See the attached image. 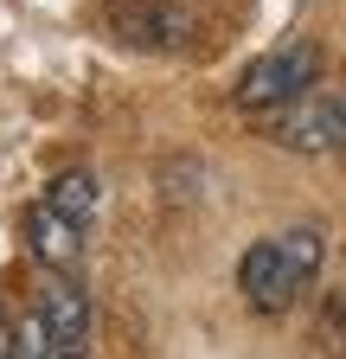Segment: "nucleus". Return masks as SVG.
<instances>
[{
  "label": "nucleus",
  "mask_w": 346,
  "mask_h": 359,
  "mask_svg": "<svg viewBox=\"0 0 346 359\" xmlns=\"http://www.w3.org/2000/svg\"><path fill=\"white\" fill-rule=\"evenodd\" d=\"M314 83H321V45L314 39H295V45L263 52V58L237 77V103L244 109H282L295 97H308Z\"/></svg>",
  "instance_id": "f257e3e1"
},
{
  "label": "nucleus",
  "mask_w": 346,
  "mask_h": 359,
  "mask_svg": "<svg viewBox=\"0 0 346 359\" xmlns=\"http://www.w3.org/2000/svg\"><path fill=\"white\" fill-rule=\"evenodd\" d=\"M276 142L301 154H346V103L333 97H295V109L276 122Z\"/></svg>",
  "instance_id": "f03ea898"
},
{
  "label": "nucleus",
  "mask_w": 346,
  "mask_h": 359,
  "mask_svg": "<svg viewBox=\"0 0 346 359\" xmlns=\"http://www.w3.org/2000/svg\"><path fill=\"white\" fill-rule=\"evenodd\" d=\"M237 289H244V302L256 308V314H282L301 289H295V276H289V263H282V244L270 238V244H250L244 257H237Z\"/></svg>",
  "instance_id": "7ed1b4c3"
},
{
  "label": "nucleus",
  "mask_w": 346,
  "mask_h": 359,
  "mask_svg": "<svg viewBox=\"0 0 346 359\" xmlns=\"http://www.w3.org/2000/svg\"><path fill=\"white\" fill-rule=\"evenodd\" d=\"M39 314H46V327H52L58 353H64V346H83V334H90V295H83L71 276H52V283H46Z\"/></svg>",
  "instance_id": "20e7f679"
},
{
  "label": "nucleus",
  "mask_w": 346,
  "mask_h": 359,
  "mask_svg": "<svg viewBox=\"0 0 346 359\" xmlns=\"http://www.w3.org/2000/svg\"><path fill=\"white\" fill-rule=\"evenodd\" d=\"M83 224H71L64 212H52V205H39V212H26V244H32V257H46V263H58V269H71L77 257H83Z\"/></svg>",
  "instance_id": "39448f33"
},
{
  "label": "nucleus",
  "mask_w": 346,
  "mask_h": 359,
  "mask_svg": "<svg viewBox=\"0 0 346 359\" xmlns=\"http://www.w3.org/2000/svg\"><path fill=\"white\" fill-rule=\"evenodd\" d=\"M46 205H52V212H64L71 224H90V218H97V205H103V187H97L90 173H58L52 187H46Z\"/></svg>",
  "instance_id": "423d86ee"
},
{
  "label": "nucleus",
  "mask_w": 346,
  "mask_h": 359,
  "mask_svg": "<svg viewBox=\"0 0 346 359\" xmlns=\"http://www.w3.org/2000/svg\"><path fill=\"white\" fill-rule=\"evenodd\" d=\"M276 244H282V263H289L295 289H308V283L321 276V257H327V238L314 231V224H295V231H282Z\"/></svg>",
  "instance_id": "0eeeda50"
},
{
  "label": "nucleus",
  "mask_w": 346,
  "mask_h": 359,
  "mask_svg": "<svg viewBox=\"0 0 346 359\" xmlns=\"http://www.w3.org/2000/svg\"><path fill=\"white\" fill-rule=\"evenodd\" d=\"M52 353H58V340L46 327V314H26V321L13 327V359H52Z\"/></svg>",
  "instance_id": "6e6552de"
},
{
  "label": "nucleus",
  "mask_w": 346,
  "mask_h": 359,
  "mask_svg": "<svg viewBox=\"0 0 346 359\" xmlns=\"http://www.w3.org/2000/svg\"><path fill=\"white\" fill-rule=\"evenodd\" d=\"M0 359H13V327L0 321Z\"/></svg>",
  "instance_id": "1a4fd4ad"
},
{
  "label": "nucleus",
  "mask_w": 346,
  "mask_h": 359,
  "mask_svg": "<svg viewBox=\"0 0 346 359\" xmlns=\"http://www.w3.org/2000/svg\"><path fill=\"white\" fill-rule=\"evenodd\" d=\"M52 359H83V346H64V353H52Z\"/></svg>",
  "instance_id": "9d476101"
}]
</instances>
